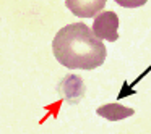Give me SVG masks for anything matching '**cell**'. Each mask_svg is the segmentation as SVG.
<instances>
[{
    "label": "cell",
    "mask_w": 151,
    "mask_h": 134,
    "mask_svg": "<svg viewBox=\"0 0 151 134\" xmlns=\"http://www.w3.org/2000/svg\"><path fill=\"white\" fill-rule=\"evenodd\" d=\"M96 113L109 121H117V120H124V118L132 116L135 113V110L133 108H128V107H124L120 104H107V105L99 107L96 110Z\"/></svg>",
    "instance_id": "cell-4"
},
{
    "label": "cell",
    "mask_w": 151,
    "mask_h": 134,
    "mask_svg": "<svg viewBox=\"0 0 151 134\" xmlns=\"http://www.w3.org/2000/svg\"><path fill=\"white\" fill-rule=\"evenodd\" d=\"M54 57L70 69H94L106 60V45L85 23L63 26L52 42Z\"/></svg>",
    "instance_id": "cell-1"
},
{
    "label": "cell",
    "mask_w": 151,
    "mask_h": 134,
    "mask_svg": "<svg viewBox=\"0 0 151 134\" xmlns=\"http://www.w3.org/2000/svg\"><path fill=\"white\" fill-rule=\"evenodd\" d=\"M65 5L78 18H94L104 8L106 0H65Z\"/></svg>",
    "instance_id": "cell-3"
},
{
    "label": "cell",
    "mask_w": 151,
    "mask_h": 134,
    "mask_svg": "<svg viewBox=\"0 0 151 134\" xmlns=\"http://www.w3.org/2000/svg\"><path fill=\"white\" fill-rule=\"evenodd\" d=\"M114 2L124 8H138V7H143L148 0H114Z\"/></svg>",
    "instance_id": "cell-5"
},
{
    "label": "cell",
    "mask_w": 151,
    "mask_h": 134,
    "mask_svg": "<svg viewBox=\"0 0 151 134\" xmlns=\"http://www.w3.org/2000/svg\"><path fill=\"white\" fill-rule=\"evenodd\" d=\"M119 16L114 11H101L94 16L93 21V33L98 39L115 42L119 39Z\"/></svg>",
    "instance_id": "cell-2"
}]
</instances>
